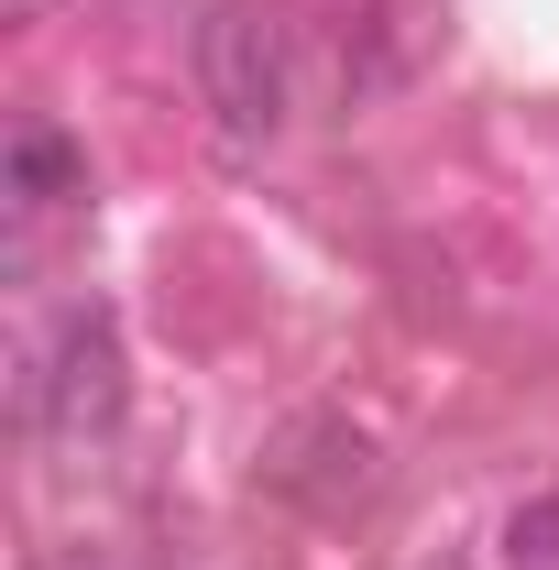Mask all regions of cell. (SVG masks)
Wrapping results in <instances>:
<instances>
[{
	"label": "cell",
	"instance_id": "7a4b0ae2",
	"mask_svg": "<svg viewBox=\"0 0 559 570\" xmlns=\"http://www.w3.org/2000/svg\"><path fill=\"white\" fill-rule=\"evenodd\" d=\"M133 406V373H121V330H110V307H77L67 330H56V362L33 373V417L56 428V439H110Z\"/></svg>",
	"mask_w": 559,
	"mask_h": 570
},
{
	"label": "cell",
	"instance_id": "6da1fadb",
	"mask_svg": "<svg viewBox=\"0 0 559 570\" xmlns=\"http://www.w3.org/2000/svg\"><path fill=\"white\" fill-rule=\"evenodd\" d=\"M198 88H209V121L231 142L285 132V22L264 0H219L198 22Z\"/></svg>",
	"mask_w": 559,
	"mask_h": 570
},
{
	"label": "cell",
	"instance_id": "5b68a950",
	"mask_svg": "<svg viewBox=\"0 0 559 570\" xmlns=\"http://www.w3.org/2000/svg\"><path fill=\"white\" fill-rule=\"evenodd\" d=\"M504 560L516 570H559V494H527L504 515Z\"/></svg>",
	"mask_w": 559,
	"mask_h": 570
},
{
	"label": "cell",
	"instance_id": "3957f363",
	"mask_svg": "<svg viewBox=\"0 0 559 570\" xmlns=\"http://www.w3.org/2000/svg\"><path fill=\"white\" fill-rule=\"evenodd\" d=\"M264 483L285 504H362L373 494V439L351 417H296L275 439V461H264Z\"/></svg>",
	"mask_w": 559,
	"mask_h": 570
},
{
	"label": "cell",
	"instance_id": "277c9868",
	"mask_svg": "<svg viewBox=\"0 0 559 570\" xmlns=\"http://www.w3.org/2000/svg\"><path fill=\"white\" fill-rule=\"evenodd\" d=\"M11 187H22V209H56V198H77V154L56 132H22L11 142Z\"/></svg>",
	"mask_w": 559,
	"mask_h": 570
}]
</instances>
